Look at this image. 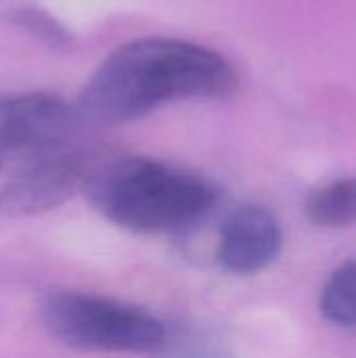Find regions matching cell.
I'll list each match as a JSON object with an SVG mask.
<instances>
[{"mask_svg": "<svg viewBox=\"0 0 356 358\" xmlns=\"http://www.w3.org/2000/svg\"><path fill=\"white\" fill-rule=\"evenodd\" d=\"M84 193L107 220L136 233L185 229L216 203V191L204 178L138 155L105 153Z\"/></svg>", "mask_w": 356, "mask_h": 358, "instance_id": "2", "label": "cell"}, {"mask_svg": "<svg viewBox=\"0 0 356 358\" xmlns=\"http://www.w3.org/2000/svg\"><path fill=\"white\" fill-rule=\"evenodd\" d=\"M42 323L61 344L88 352H157L168 327L151 313L73 289H55L42 298Z\"/></svg>", "mask_w": 356, "mask_h": 358, "instance_id": "3", "label": "cell"}, {"mask_svg": "<svg viewBox=\"0 0 356 358\" xmlns=\"http://www.w3.org/2000/svg\"><path fill=\"white\" fill-rule=\"evenodd\" d=\"M306 214L325 229L356 224V178H338L313 191L306 201Z\"/></svg>", "mask_w": 356, "mask_h": 358, "instance_id": "7", "label": "cell"}, {"mask_svg": "<svg viewBox=\"0 0 356 358\" xmlns=\"http://www.w3.org/2000/svg\"><path fill=\"white\" fill-rule=\"evenodd\" d=\"M107 151L88 136L40 153L13 170L0 189V214L36 216L84 193L88 178Z\"/></svg>", "mask_w": 356, "mask_h": 358, "instance_id": "4", "label": "cell"}, {"mask_svg": "<svg viewBox=\"0 0 356 358\" xmlns=\"http://www.w3.org/2000/svg\"><path fill=\"white\" fill-rule=\"evenodd\" d=\"M283 248L277 218L260 206L233 210L220 229L218 264L233 275H256L271 266Z\"/></svg>", "mask_w": 356, "mask_h": 358, "instance_id": "6", "label": "cell"}, {"mask_svg": "<svg viewBox=\"0 0 356 358\" xmlns=\"http://www.w3.org/2000/svg\"><path fill=\"white\" fill-rule=\"evenodd\" d=\"M323 317L344 329L356 327V260L338 266L321 294Z\"/></svg>", "mask_w": 356, "mask_h": 358, "instance_id": "8", "label": "cell"}, {"mask_svg": "<svg viewBox=\"0 0 356 358\" xmlns=\"http://www.w3.org/2000/svg\"><path fill=\"white\" fill-rule=\"evenodd\" d=\"M157 352L162 358H233L231 350L216 336L197 327L168 329Z\"/></svg>", "mask_w": 356, "mask_h": 358, "instance_id": "9", "label": "cell"}, {"mask_svg": "<svg viewBox=\"0 0 356 358\" xmlns=\"http://www.w3.org/2000/svg\"><path fill=\"white\" fill-rule=\"evenodd\" d=\"M8 21L17 27H21L25 34L36 38L40 44H44L50 50H65L71 46V34L46 10L31 6V4H19L8 8L6 13Z\"/></svg>", "mask_w": 356, "mask_h": 358, "instance_id": "10", "label": "cell"}, {"mask_svg": "<svg viewBox=\"0 0 356 358\" xmlns=\"http://www.w3.org/2000/svg\"><path fill=\"white\" fill-rule=\"evenodd\" d=\"M88 126L76 103L57 94H0V172L17 170L40 153L86 138Z\"/></svg>", "mask_w": 356, "mask_h": 358, "instance_id": "5", "label": "cell"}, {"mask_svg": "<svg viewBox=\"0 0 356 358\" xmlns=\"http://www.w3.org/2000/svg\"><path fill=\"white\" fill-rule=\"evenodd\" d=\"M235 86V69L216 50L149 36L118 46L88 78L76 107L90 126H118L170 103L225 99Z\"/></svg>", "mask_w": 356, "mask_h": 358, "instance_id": "1", "label": "cell"}]
</instances>
